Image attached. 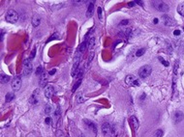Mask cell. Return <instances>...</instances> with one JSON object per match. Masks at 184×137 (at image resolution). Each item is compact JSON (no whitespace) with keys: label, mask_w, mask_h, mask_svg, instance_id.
Masks as SVG:
<instances>
[{"label":"cell","mask_w":184,"mask_h":137,"mask_svg":"<svg viewBox=\"0 0 184 137\" xmlns=\"http://www.w3.org/2000/svg\"><path fill=\"white\" fill-rule=\"evenodd\" d=\"M93 10H94V1L90 2L89 5H88L87 11H86V16H87V17L92 16V15H93Z\"/></svg>","instance_id":"2e32d148"},{"label":"cell","mask_w":184,"mask_h":137,"mask_svg":"<svg viewBox=\"0 0 184 137\" xmlns=\"http://www.w3.org/2000/svg\"><path fill=\"white\" fill-rule=\"evenodd\" d=\"M32 71H33V65H32V63H31V60H29V59H25V60L23 61V71H22L23 75H25V76L30 75Z\"/></svg>","instance_id":"3957f363"},{"label":"cell","mask_w":184,"mask_h":137,"mask_svg":"<svg viewBox=\"0 0 184 137\" xmlns=\"http://www.w3.org/2000/svg\"><path fill=\"white\" fill-rule=\"evenodd\" d=\"M125 82L127 83V85H130V86H139L140 85L139 80L133 75H129L126 76Z\"/></svg>","instance_id":"5b68a950"},{"label":"cell","mask_w":184,"mask_h":137,"mask_svg":"<svg viewBox=\"0 0 184 137\" xmlns=\"http://www.w3.org/2000/svg\"><path fill=\"white\" fill-rule=\"evenodd\" d=\"M130 122H131V125H133V128H134L135 130H137L138 128V125H139L138 119H137L135 116H132V117L130 118Z\"/></svg>","instance_id":"9a60e30c"},{"label":"cell","mask_w":184,"mask_h":137,"mask_svg":"<svg viewBox=\"0 0 184 137\" xmlns=\"http://www.w3.org/2000/svg\"><path fill=\"white\" fill-rule=\"evenodd\" d=\"M162 20H163L164 24H165V25H167V26H174V25L176 24L175 20H174L172 17H170V16H169V15H162Z\"/></svg>","instance_id":"9c48e42d"},{"label":"cell","mask_w":184,"mask_h":137,"mask_svg":"<svg viewBox=\"0 0 184 137\" xmlns=\"http://www.w3.org/2000/svg\"><path fill=\"white\" fill-rule=\"evenodd\" d=\"M87 46H88V40H84L83 43H81L79 47L77 48V51H78L79 53H83V52L86 50Z\"/></svg>","instance_id":"4fadbf2b"},{"label":"cell","mask_w":184,"mask_h":137,"mask_svg":"<svg viewBox=\"0 0 184 137\" xmlns=\"http://www.w3.org/2000/svg\"><path fill=\"white\" fill-rule=\"evenodd\" d=\"M81 82H82V79H78L77 82L75 83V85H74V86H73V88H72V92H73V93H75V92H76V90H77V88L80 86Z\"/></svg>","instance_id":"7402d4cb"},{"label":"cell","mask_w":184,"mask_h":137,"mask_svg":"<svg viewBox=\"0 0 184 137\" xmlns=\"http://www.w3.org/2000/svg\"><path fill=\"white\" fill-rule=\"evenodd\" d=\"M135 5H136V2H135V1H133V2H129V3H128V6H129V7H134Z\"/></svg>","instance_id":"f35d334b"},{"label":"cell","mask_w":184,"mask_h":137,"mask_svg":"<svg viewBox=\"0 0 184 137\" xmlns=\"http://www.w3.org/2000/svg\"><path fill=\"white\" fill-rule=\"evenodd\" d=\"M184 119V114L181 111H176L174 114V121L176 123H180Z\"/></svg>","instance_id":"5bb4252c"},{"label":"cell","mask_w":184,"mask_h":137,"mask_svg":"<svg viewBox=\"0 0 184 137\" xmlns=\"http://www.w3.org/2000/svg\"><path fill=\"white\" fill-rule=\"evenodd\" d=\"M48 74H46V72H44L43 74H42V75H41V77H40V85L42 86V87H45V86H46V83H47V78H48V75H47Z\"/></svg>","instance_id":"7c38bea8"},{"label":"cell","mask_w":184,"mask_h":137,"mask_svg":"<svg viewBox=\"0 0 184 137\" xmlns=\"http://www.w3.org/2000/svg\"><path fill=\"white\" fill-rule=\"evenodd\" d=\"M83 123H84V125L86 126L87 129L92 130L94 133L97 132V126H96V125L92 122V121H90V120H86V119H85V120H83Z\"/></svg>","instance_id":"30bf717a"},{"label":"cell","mask_w":184,"mask_h":137,"mask_svg":"<svg viewBox=\"0 0 184 137\" xmlns=\"http://www.w3.org/2000/svg\"><path fill=\"white\" fill-rule=\"evenodd\" d=\"M144 53H145V48H140V49H138V51L136 52V56L137 57L142 56Z\"/></svg>","instance_id":"83f0119b"},{"label":"cell","mask_w":184,"mask_h":137,"mask_svg":"<svg viewBox=\"0 0 184 137\" xmlns=\"http://www.w3.org/2000/svg\"><path fill=\"white\" fill-rule=\"evenodd\" d=\"M178 66H179V62L176 61L175 63H174V66H173V74H174V75H177V70H178Z\"/></svg>","instance_id":"f546056e"},{"label":"cell","mask_w":184,"mask_h":137,"mask_svg":"<svg viewBox=\"0 0 184 137\" xmlns=\"http://www.w3.org/2000/svg\"><path fill=\"white\" fill-rule=\"evenodd\" d=\"M1 83L2 84H5V83H7L9 80H10V76L7 75H5V74H1Z\"/></svg>","instance_id":"d6986e66"},{"label":"cell","mask_w":184,"mask_h":137,"mask_svg":"<svg viewBox=\"0 0 184 137\" xmlns=\"http://www.w3.org/2000/svg\"><path fill=\"white\" fill-rule=\"evenodd\" d=\"M21 87V77L19 75H16L14 77L12 82V89L13 91H18Z\"/></svg>","instance_id":"ba28073f"},{"label":"cell","mask_w":184,"mask_h":137,"mask_svg":"<svg viewBox=\"0 0 184 137\" xmlns=\"http://www.w3.org/2000/svg\"><path fill=\"white\" fill-rule=\"evenodd\" d=\"M153 7L162 13H168L169 11V7L168 4H166L164 1H153L152 2Z\"/></svg>","instance_id":"6da1fadb"},{"label":"cell","mask_w":184,"mask_h":137,"mask_svg":"<svg viewBox=\"0 0 184 137\" xmlns=\"http://www.w3.org/2000/svg\"><path fill=\"white\" fill-rule=\"evenodd\" d=\"M180 33H181V32H180V30H174V31H173V35H174V36H179V35H180Z\"/></svg>","instance_id":"74e56055"},{"label":"cell","mask_w":184,"mask_h":137,"mask_svg":"<svg viewBox=\"0 0 184 137\" xmlns=\"http://www.w3.org/2000/svg\"><path fill=\"white\" fill-rule=\"evenodd\" d=\"M73 3L76 4V5H78V4H82V3H84V1H74Z\"/></svg>","instance_id":"ab89813d"},{"label":"cell","mask_w":184,"mask_h":137,"mask_svg":"<svg viewBox=\"0 0 184 137\" xmlns=\"http://www.w3.org/2000/svg\"><path fill=\"white\" fill-rule=\"evenodd\" d=\"M129 19H124V20H122L121 22H120V25H126V24H128L129 23Z\"/></svg>","instance_id":"d590c367"},{"label":"cell","mask_w":184,"mask_h":137,"mask_svg":"<svg viewBox=\"0 0 184 137\" xmlns=\"http://www.w3.org/2000/svg\"><path fill=\"white\" fill-rule=\"evenodd\" d=\"M102 132L105 136H112L113 130H112V128H111V126L108 123H105L102 125Z\"/></svg>","instance_id":"52a82bcc"},{"label":"cell","mask_w":184,"mask_h":137,"mask_svg":"<svg viewBox=\"0 0 184 137\" xmlns=\"http://www.w3.org/2000/svg\"><path fill=\"white\" fill-rule=\"evenodd\" d=\"M94 44H95V39H94L93 36H90L89 39H88V47H89L90 50H91V48L94 47Z\"/></svg>","instance_id":"44dd1931"},{"label":"cell","mask_w":184,"mask_h":137,"mask_svg":"<svg viewBox=\"0 0 184 137\" xmlns=\"http://www.w3.org/2000/svg\"><path fill=\"white\" fill-rule=\"evenodd\" d=\"M52 112V107L50 106L49 104H46L45 106V113L46 114H50Z\"/></svg>","instance_id":"f1b7e54d"},{"label":"cell","mask_w":184,"mask_h":137,"mask_svg":"<svg viewBox=\"0 0 184 137\" xmlns=\"http://www.w3.org/2000/svg\"><path fill=\"white\" fill-rule=\"evenodd\" d=\"M76 100H77V103H81V102L84 101V99H83L82 93H77V96H76Z\"/></svg>","instance_id":"ffe728a7"},{"label":"cell","mask_w":184,"mask_h":137,"mask_svg":"<svg viewBox=\"0 0 184 137\" xmlns=\"http://www.w3.org/2000/svg\"><path fill=\"white\" fill-rule=\"evenodd\" d=\"M93 57H94V52L91 51V53H90V55H89V57H88V59H87V63H86V65H85V68H88V67L90 66L92 60H93Z\"/></svg>","instance_id":"d4e9b609"},{"label":"cell","mask_w":184,"mask_h":137,"mask_svg":"<svg viewBox=\"0 0 184 137\" xmlns=\"http://www.w3.org/2000/svg\"><path fill=\"white\" fill-rule=\"evenodd\" d=\"M54 116H55L56 119L59 118V116H60V107L59 106L56 108V110H55V112H54Z\"/></svg>","instance_id":"1f68e13d"},{"label":"cell","mask_w":184,"mask_h":137,"mask_svg":"<svg viewBox=\"0 0 184 137\" xmlns=\"http://www.w3.org/2000/svg\"><path fill=\"white\" fill-rule=\"evenodd\" d=\"M151 72H152V68L149 65H145V66H142L138 70V75L141 78H145V77L150 75Z\"/></svg>","instance_id":"277c9868"},{"label":"cell","mask_w":184,"mask_h":137,"mask_svg":"<svg viewBox=\"0 0 184 137\" xmlns=\"http://www.w3.org/2000/svg\"><path fill=\"white\" fill-rule=\"evenodd\" d=\"M14 98H15L14 93L9 92V93H7V94H6V96H5V101H6V102H10L11 100H14Z\"/></svg>","instance_id":"ac0fdd59"},{"label":"cell","mask_w":184,"mask_h":137,"mask_svg":"<svg viewBox=\"0 0 184 137\" xmlns=\"http://www.w3.org/2000/svg\"><path fill=\"white\" fill-rule=\"evenodd\" d=\"M154 23H155V24L158 23V18H154Z\"/></svg>","instance_id":"b9f144b4"},{"label":"cell","mask_w":184,"mask_h":137,"mask_svg":"<svg viewBox=\"0 0 184 137\" xmlns=\"http://www.w3.org/2000/svg\"><path fill=\"white\" fill-rule=\"evenodd\" d=\"M35 54H36V47H34V48H33V50L31 51L30 56H29V60H32V59H34V57H35Z\"/></svg>","instance_id":"d6a6232c"},{"label":"cell","mask_w":184,"mask_h":137,"mask_svg":"<svg viewBox=\"0 0 184 137\" xmlns=\"http://www.w3.org/2000/svg\"><path fill=\"white\" fill-rule=\"evenodd\" d=\"M51 121H52V119H51L50 117H46V119H45V123H46V125H50V124H51Z\"/></svg>","instance_id":"e575fe53"},{"label":"cell","mask_w":184,"mask_h":137,"mask_svg":"<svg viewBox=\"0 0 184 137\" xmlns=\"http://www.w3.org/2000/svg\"><path fill=\"white\" fill-rule=\"evenodd\" d=\"M5 19H6V21H8L10 23H15V21H17V19H18V14L15 12V10H9L6 13Z\"/></svg>","instance_id":"7a4b0ae2"},{"label":"cell","mask_w":184,"mask_h":137,"mask_svg":"<svg viewBox=\"0 0 184 137\" xmlns=\"http://www.w3.org/2000/svg\"><path fill=\"white\" fill-rule=\"evenodd\" d=\"M79 137H85V136H84V135H82V134H81V135H79Z\"/></svg>","instance_id":"7bdbcfd3"},{"label":"cell","mask_w":184,"mask_h":137,"mask_svg":"<svg viewBox=\"0 0 184 137\" xmlns=\"http://www.w3.org/2000/svg\"><path fill=\"white\" fill-rule=\"evenodd\" d=\"M58 36H59V35H58L57 33H54L53 35H51V36H50V38H49V39H48V40L46 41V43H48V42H50L51 40H54V39H58Z\"/></svg>","instance_id":"4dcf8cb0"},{"label":"cell","mask_w":184,"mask_h":137,"mask_svg":"<svg viewBox=\"0 0 184 137\" xmlns=\"http://www.w3.org/2000/svg\"><path fill=\"white\" fill-rule=\"evenodd\" d=\"M53 94V87L51 85H46L45 87V96L46 99H50Z\"/></svg>","instance_id":"8fae6325"},{"label":"cell","mask_w":184,"mask_h":137,"mask_svg":"<svg viewBox=\"0 0 184 137\" xmlns=\"http://www.w3.org/2000/svg\"><path fill=\"white\" fill-rule=\"evenodd\" d=\"M97 13H98V17H99L100 21H103V9L101 7H98Z\"/></svg>","instance_id":"4316f807"},{"label":"cell","mask_w":184,"mask_h":137,"mask_svg":"<svg viewBox=\"0 0 184 137\" xmlns=\"http://www.w3.org/2000/svg\"><path fill=\"white\" fill-rule=\"evenodd\" d=\"M159 60H160V62H161V63H162V64H163L165 67H169V62H167L166 60H164V59H163V58H161V57L159 58Z\"/></svg>","instance_id":"836d02e7"},{"label":"cell","mask_w":184,"mask_h":137,"mask_svg":"<svg viewBox=\"0 0 184 137\" xmlns=\"http://www.w3.org/2000/svg\"><path fill=\"white\" fill-rule=\"evenodd\" d=\"M43 73H44V69H43V67H42V66H39V67H38V68L36 69V72H35L36 75L41 76Z\"/></svg>","instance_id":"484cf974"},{"label":"cell","mask_w":184,"mask_h":137,"mask_svg":"<svg viewBox=\"0 0 184 137\" xmlns=\"http://www.w3.org/2000/svg\"><path fill=\"white\" fill-rule=\"evenodd\" d=\"M135 2H136V4H138L140 6H143V2L142 1H135Z\"/></svg>","instance_id":"60d3db41"},{"label":"cell","mask_w":184,"mask_h":137,"mask_svg":"<svg viewBox=\"0 0 184 137\" xmlns=\"http://www.w3.org/2000/svg\"><path fill=\"white\" fill-rule=\"evenodd\" d=\"M177 13L181 15V16H184V5L183 4L178 5V7H177Z\"/></svg>","instance_id":"cb8c5ba5"},{"label":"cell","mask_w":184,"mask_h":137,"mask_svg":"<svg viewBox=\"0 0 184 137\" xmlns=\"http://www.w3.org/2000/svg\"><path fill=\"white\" fill-rule=\"evenodd\" d=\"M163 134H164L163 129H162V128H159V129H157V130L154 132L153 137H162L163 136Z\"/></svg>","instance_id":"603a6c76"},{"label":"cell","mask_w":184,"mask_h":137,"mask_svg":"<svg viewBox=\"0 0 184 137\" xmlns=\"http://www.w3.org/2000/svg\"><path fill=\"white\" fill-rule=\"evenodd\" d=\"M39 98H40V90L39 89H35L34 92L32 93L31 97L29 98V103L35 105L39 102Z\"/></svg>","instance_id":"8992f818"},{"label":"cell","mask_w":184,"mask_h":137,"mask_svg":"<svg viewBox=\"0 0 184 137\" xmlns=\"http://www.w3.org/2000/svg\"><path fill=\"white\" fill-rule=\"evenodd\" d=\"M40 22H41V17L38 15H35L32 18V25L34 27H37V26H39Z\"/></svg>","instance_id":"e0dca14e"},{"label":"cell","mask_w":184,"mask_h":137,"mask_svg":"<svg viewBox=\"0 0 184 137\" xmlns=\"http://www.w3.org/2000/svg\"><path fill=\"white\" fill-rule=\"evenodd\" d=\"M55 73H56V70H55V69H53V70H51V71H49V72H48V75H53Z\"/></svg>","instance_id":"8d00e7d4"}]
</instances>
